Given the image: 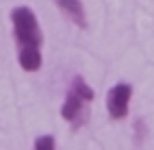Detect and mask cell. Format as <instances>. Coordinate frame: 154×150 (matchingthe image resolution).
Here are the masks:
<instances>
[{"label": "cell", "mask_w": 154, "mask_h": 150, "mask_svg": "<svg viewBox=\"0 0 154 150\" xmlns=\"http://www.w3.org/2000/svg\"><path fill=\"white\" fill-rule=\"evenodd\" d=\"M33 150H57V139L52 135H39L33 144Z\"/></svg>", "instance_id": "obj_5"}, {"label": "cell", "mask_w": 154, "mask_h": 150, "mask_svg": "<svg viewBox=\"0 0 154 150\" xmlns=\"http://www.w3.org/2000/svg\"><path fill=\"white\" fill-rule=\"evenodd\" d=\"M132 100V85L130 83H115L106 92V113L113 120H124L130 111Z\"/></svg>", "instance_id": "obj_3"}, {"label": "cell", "mask_w": 154, "mask_h": 150, "mask_svg": "<svg viewBox=\"0 0 154 150\" xmlns=\"http://www.w3.org/2000/svg\"><path fill=\"white\" fill-rule=\"evenodd\" d=\"M96 92L83 76H74L69 83V89L63 98V105H61V117L69 122L72 126H83L87 120V111L89 105L94 102Z\"/></svg>", "instance_id": "obj_2"}, {"label": "cell", "mask_w": 154, "mask_h": 150, "mask_svg": "<svg viewBox=\"0 0 154 150\" xmlns=\"http://www.w3.org/2000/svg\"><path fill=\"white\" fill-rule=\"evenodd\" d=\"M54 5L74 26L87 28V11H85V5L80 0H54Z\"/></svg>", "instance_id": "obj_4"}, {"label": "cell", "mask_w": 154, "mask_h": 150, "mask_svg": "<svg viewBox=\"0 0 154 150\" xmlns=\"http://www.w3.org/2000/svg\"><path fill=\"white\" fill-rule=\"evenodd\" d=\"M11 28H13V39L17 46V63L24 72H37L44 65V55H42V44H44V33L39 26V20L30 7H13L11 9Z\"/></svg>", "instance_id": "obj_1"}]
</instances>
